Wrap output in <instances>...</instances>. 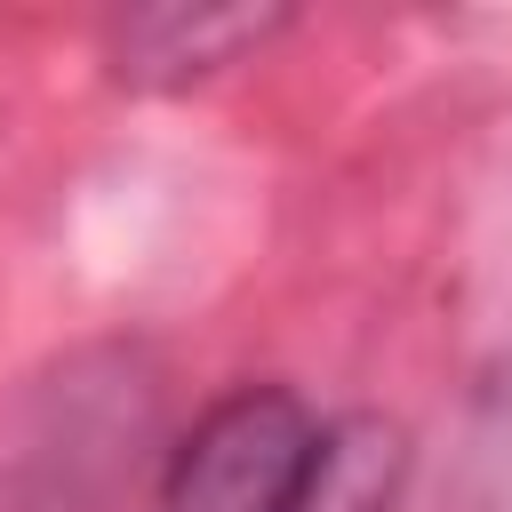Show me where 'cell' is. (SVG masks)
Segmentation results:
<instances>
[{
	"label": "cell",
	"instance_id": "obj_1",
	"mask_svg": "<svg viewBox=\"0 0 512 512\" xmlns=\"http://www.w3.org/2000/svg\"><path fill=\"white\" fill-rule=\"evenodd\" d=\"M160 368L144 344H80L0 400V512H120L160 480Z\"/></svg>",
	"mask_w": 512,
	"mask_h": 512
},
{
	"label": "cell",
	"instance_id": "obj_3",
	"mask_svg": "<svg viewBox=\"0 0 512 512\" xmlns=\"http://www.w3.org/2000/svg\"><path fill=\"white\" fill-rule=\"evenodd\" d=\"M280 16H184V8H160V16H128L120 24V72L136 88H176V80H200L216 64H232V48L264 40Z\"/></svg>",
	"mask_w": 512,
	"mask_h": 512
},
{
	"label": "cell",
	"instance_id": "obj_2",
	"mask_svg": "<svg viewBox=\"0 0 512 512\" xmlns=\"http://www.w3.org/2000/svg\"><path fill=\"white\" fill-rule=\"evenodd\" d=\"M336 424L288 384H240L208 400L160 456L152 512H312Z\"/></svg>",
	"mask_w": 512,
	"mask_h": 512
}]
</instances>
